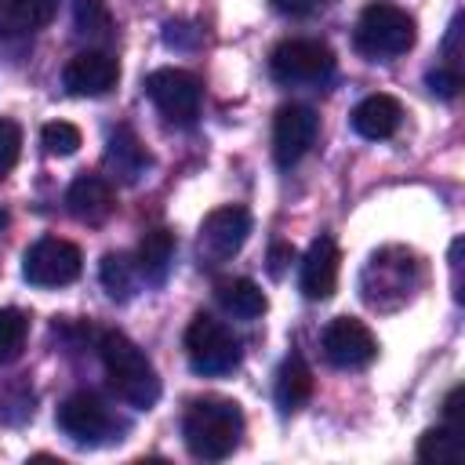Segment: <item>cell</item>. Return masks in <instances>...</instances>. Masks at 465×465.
<instances>
[{
  "label": "cell",
  "mask_w": 465,
  "mask_h": 465,
  "mask_svg": "<svg viewBox=\"0 0 465 465\" xmlns=\"http://www.w3.org/2000/svg\"><path fill=\"white\" fill-rule=\"evenodd\" d=\"M338 269H341V251L334 236H316L302 258V272H298L302 294L309 302H327L338 287Z\"/></svg>",
  "instance_id": "14"
},
{
  "label": "cell",
  "mask_w": 465,
  "mask_h": 465,
  "mask_svg": "<svg viewBox=\"0 0 465 465\" xmlns=\"http://www.w3.org/2000/svg\"><path fill=\"white\" fill-rule=\"evenodd\" d=\"M320 341H323L327 363H334L341 371H360V367L374 363V356H378L374 331L363 320H352V316H334L323 327V338Z\"/></svg>",
  "instance_id": "10"
},
{
  "label": "cell",
  "mask_w": 465,
  "mask_h": 465,
  "mask_svg": "<svg viewBox=\"0 0 465 465\" xmlns=\"http://www.w3.org/2000/svg\"><path fill=\"white\" fill-rule=\"evenodd\" d=\"M98 356H102V367H105V378L113 385V392L138 407V411H149L156 400H160V378H156V367L153 360L120 331H105L98 338Z\"/></svg>",
  "instance_id": "2"
},
{
  "label": "cell",
  "mask_w": 465,
  "mask_h": 465,
  "mask_svg": "<svg viewBox=\"0 0 465 465\" xmlns=\"http://www.w3.org/2000/svg\"><path fill=\"white\" fill-rule=\"evenodd\" d=\"M73 22L84 36H109L113 33V15L105 0H73Z\"/></svg>",
  "instance_id": "25"
},
{
  "label": "cell",
  "mask_w": 465,
  "mask_h": 465,
  "mask_svg": "<svg viewBox=\"0 0 465 465\" xmlns=\"http://www.w3.org/2000/svg\"><path fill=\"white\" fill-rule=\"evenodd\" d=\"M272 396H276V407L280 411H298L309 396H312V371H309V363L294 352V356H287L283 363H280V371H276V385H272Z\"/></svg>",
  "instance_id": "20"
},
{
  "label": "cell",
  "mask_w": 465,
  "mask_h": 465,
  "mask_svg": "<svg viewBox=\"0 0 465 465\" xmlns=\"http://www.w3.org/2000/svg\"><path fill=\"white\" fill-rule=\"evenodd\" d=\"M22 153V127L15 120H0V182L11 174Z\"/></svg>",
  "instance_id": "27"
},
{
  "label": "cell",
  "mask_w": 465,
  "mask_h": 465,
  "mask_svg": "<svg viewBox=\"0 0 465 465\" xmlns=\"http://www.w3.org/2000/svg\"><path fill=\"white\" fill-rule=\"evenodd\" d=\"M400 120H403V105L392 94H367L352 109V131L360 138H371V142L392 138L400 131Z\"/></svg>",
  "instance_id": "17"
},
{
  "label": "cell",
  "mask_w": 465,
  "mask_h": 465,
  "mask_svg": "<svg viewBox=\"0 0 465 465\" xmlns=\"http://www.w3.org/2000/svg\"><path fill=\"white\" fill-rule=\"evenodd\" d=\"M327 4H334V0H272V7H276L280 15H291V18H302V15H312V11H320V7H327Z\"/></svg>",
  "instance_id": "30"
},
{
  "label": "cell",
  "mask_w": 465,
  "mask_h": 465,
  "mask_svg": "<svg viewBox=\"0 0 465 465\" xmlns=\"http://www.w3.org/2000/svg\"><path fill=\"white\" fill-rule=\"evenodd\" d=\"M461 454H465V443H461V429L440 425V429H429V432H421V440H418V458H421V461L450 465V461H461Z\"/></svg>",
  "instance_id": "23"
},
{
  "label": "cell",
  "mask_w": 465,
  "mask_h": 465,
  "mask_svg": "<svg viewBox=\"0 0 465 465\" xmlns=\"http://www.w3.org/2000/svg\"><path fill=\"white\" fill-rule=\"evenodd\" d=\"M458 87H461V73H454V69H447V65H440V69L429 73V91H432V94H440V98H454Z\"/></svg>",
  "instance_id": "29"
},
{
  "label": "cell",
  "mask_w": 465,
  "mask_h": 465,
  "mask_svg": "<svg viewBox=\"0 0 465 465\" xmlns=\"http://www.w3.org/2000/svg\"><path fill=\"white\" fill-rule=\"evenodd\" d=\"M185 356H189V367L203 378H218V374H229L240 367V338L214 316L207 312H196L185 327Z\"/></svg>",
  "instance_id": "5"
},
{
  "label": "cell",
  "mask_w": 465,
  "mask_h": 465,
  "mask_svg": "<svg viewBox=\"0 0 465 465\" xmlns=\"http://www.w3.org/2000/svg\"><path fill=\"white\" fill-rule=\"evenodd\" d=\"M40 138H44V149L51 153V156H73L76 149H80V127L76 124H69V120H51V124H44V131H40Z\"/></svg>",
  "instance_id": "26"
},
{
  "label": "cell",
  "mask_w": 465,
  "mask_h": 465,
  "mask_svg": "<svg viewBox=\"0 0 465 465\" xmlns=\"http://www.w3.org/2000/svg\"><path fill=\"white\" fill-rule=\"evenodd\" d=\"M243 436V411L236 400L225 396H196L182 418V440L193 458L222 461L240 447Z\"/></svg>",
  "instance_id": "1"
},
{
  "label": "cell",
  "mask_w": 465,
  "mask_h": 465,
  "mask_svg": "<svg viewBox=\"0 0 465 465\" xmlns=\"http://www.w3.org/2000/svg\"><path fill=\"white\" fill-rule=\"evenodd\" d=\"M269 73L287 87H320L334 73V51L320 40H283L269 54Z\"/></svg>",
  "instance_id": "6"
},
{
  "label": "cell",
  "mask_w": 465,
  "mask_h": 465,
  "mask_svg": "<svg viewBox=\"0 0 465 465\" xmlns=\"http://www.w3.org/2000/svg\"><path fill=\"white\" fill-rule=\"evenodd\" d=\"M461 400H465V385H454L443 400V418L450 429H461Z\"/></svg>",
  "instance_id": "31"
},
{
  "label": "cell",
  "mask_w": 465,
  "mask_h": 465,
  "mask_svg": "<svg viewBox=\"0 0 465 465\" xmlns=\"http://www.w3.org/2000/svg\"><path fill=\"white\" fill-rule=\"evenodd\" d=\"M80 269H84L80 247L62 236H40L22 254V276L33 287H65L80 276Z\"/></svg>",
  "instance_id": "9"
},
{
  "label": "cell",
  "mask_w": 465,
  "mask_h": 465,
  "mask_svg": "<svg viewBox=\"0 0 465 465\" xmlns=\"http://www.w3.org/2000/svg\"><path fill=\"white\" fill-rule=\"evenodd\" d=\"M214 298H218V305H222L229 316H236V320H258V316L269 309L265 291H262L254 280H247V276L222 280V283L214 287Z\"/></svg>",
  "instance_id": "19"
},
{
  "label": "cell",
  "mask_w": 465,
  "mask_h": 465,
  "mask_svg": "<svg viewBox=\"0 0 465 465\" xmlns=\"http://www.w3.org/2000/svg\"><path fill=\"white\" fill-rule=\"evenodd\" d=\"M116 80H120V62L105 51H80L65 62L62 73L65 91L76 98H102L116 87Z\"/></svg>",
  "instance_id": "12"
},
{
  "label": "cell",
  "mask_w": 465,
  "mask_h": 465,
  "mask_svg": "<svg viewBox=\"0 0 465 465\" xmlns=\"http://www.w3.org/2000/svg\"><path fill=\"white\" fill-rule=\"evenodd\" d=\"M247 232H251V214H247V207H236V203L214 207V211L203 218V225H200V251H203L207 258H214V262H225V258H232V254L243 247Z\"/></svg>",
  "instance_id": "13"
},
{
  "label": "cell",
  "mask_w": 465,
  "mask_h": 465,
  "mask_svg": "<svg viewBox=\"0 0 465 465\" xmlns=\"http://www.w3.org/2000/svg\"><path fill=\"white\" fill-rule=\"evenodd\" d=\"M98 276H102V287H105L109 298L127 302V298L134 294V283H138V265H134L124 251H109V254L102 258Z\"/></svg>",
  "instance_id": "22"
},
{
  "label": "cell",
  "mask_w": 465,
  "mask_h": 465,
  "mask_svg": "<svg viewBox=\"0 0 465 465\" xmlns=\"http://www.w3.org/2000/svg\"><path fill=\"white\" fill-rule=\"evenodd\" d=\"M65 207L76 222L84 225H102L113 211H116V193L109 185V178L102 174H80L69 193H65Z\"/></svg>",
  "instance_id": "16"
},
{
  "label": "cell",
  "mask_w": 465,
  "mask_h": 465,
  "mask_svg": "<svg viewBox=\"0 0 465 465\" xmlns=\"http://www.w3.org/2000/svg\"><path fill=\"white\" fill-rule=\"evenodd\" d=\"M145 94L156 105V113L167 124L189 127L200 116V102H203V87L189 69H153L145 76Z\"/></svg>",
  "instance_id": "7"
},
{
  "label": "cell",
  "mask_w": 465,
  "mask_h": 465,
  "mask_svg": "<svg viewBox=\"0 0 465 465\" xmlns=\"http://www.w3.org/2000/svg\"><path fill=\"white\" fill-rule=\"evenodd\" d=\"M163 44L167 47H196L200 44V29L189 22H167L163 25Z\"/></svg>",
  "instance_id": "28"
},
{
  "label": "cell",
  "mask_w": 465,
  "mask_h": 465,
  "mask_svg": "<svg viewBox=\"0 0 465 465\" xmlns=\"http://www.w3.org/2000/svg\"><path fill=\"white\" fill-rule=\"evenodd\" d=\"M58 15V0H0V36H25Z\"/></svg>",
  "instance_id": "18"
},
{
  "label": "cell",
  "mask_w": 465,
  "mask_h": 465,
  "mask_svg": "<svg viewBox=\"0 0 465 465\" xmlns=\"http://www.w3.org/2000/svg\"><path fill=\"white\" fill-rule=\"evenodd\" d=\"M316 131H320V116L309 109V105H280L276 116H272V156L276 163L287 171L294 167L316 142Z\"/></svg>",
  "instance_id": "11"
},
{
  "label": "cell",
  "mask_w": 465,
  "mask_h": 465,
  "mask_svg": "<svg viewBox=\"0 0 465 465\" xmlns=\"http://www.w3.org/2000/svg\"><path fill=\"white\" fill-rule=\"evenodd\" d=\"M291 258H294V247L291 243H272V251H269V272L272 276H283V269H287Z\"/></svg>",
  "instance_id": "32"
},
{
  "label": "cell",
  "mask_w": 465,
  "mask_h": 465,
  "mask_svg": "<svg viewBox=\"0 0 465 465\" xmlns=\"http://www.w3.org/2000/svg\"><path fill=\"white\" fill-rule=\"evenodd\" d=\"M418 287H421V262L407 247L374 251L360 272V294L378 312H392V309L407 305Z\"/></svg>",
  "instance_id": "3"
},
{
  "label": "cell",
  "mask_w": 465,
  "mask_h": 465,
  "mask_svg": "<svg viewBox=\"0 0 465 465\" xmlns=\"http://www.w3.org/2000/svg\"><path fill=\"white\" fill-rule=\"evenodd\" d=\"M149 167H153V156H149L145 142L134 134V127H127V124L113 127L109 142H105V171H109V178H116L124 185H134Z\"/></svg>",
  "instance_id": "15"
},
{
  "label": "cell",
  "mask_w": 465,
  "mask_h": 465,
  "mask_svg": "<svg viewBox=\"0 0 465 465\" xmlns=\"http://www.w3.org/2000/svg\"><path fill=\"white\" fill-rule=\"evenodd\" d=\"M356 51L363 58H374V62H389V58H400L414 47V18L396 7V4H367L360 22H356V36H352Z\"/></svg>",
  "instance_id": "4"
},
{
  "label": "cell",
  "mask_w": 465,
  "mask_h": 465,
  "mask_svg": "<svg viewBox=\"0 0 465 465\" xmlns=\"http://www.w3.org/2000/svg\"><path fill=\"white\" fill-rule=\"evenodd\" d=\"M58 429L80 447H98L120 440L116 432H124V421H116V414L94 392H73L58 407Z\"/></svg>",
  "instance_id": "8"
},
{
  "label": "cell",
  "mask_w": 465,
  "mask_h": 465,
  "mask_svg": "<svg viewBox=\"0 0 465 465\" xmlns=\"http://www.w3.org/2000/svg\"><path fill=\"white\" fill-rule=\"evenodd\" d=\"M29 338V316L22 309H0V367L15 363Z\"/></svg>",
  "instance_id": "24"
},
{
  "label": "cell",
  "mask_w": 465,
  "mask_h": 465,
  "mask_svg": "<svg viewBox=\"0 0 465 465\" xmlns=\"http://www.w3.org/2000/svg\"><path fill=\"white\" fill-rule=\"evenodd\" d=\"M171 262H174V232L171 229H149L138 243V272L149 280V283H163L167 272H171Z\"/></svg>",
  "instance_id": "21"
}]
</instances>
